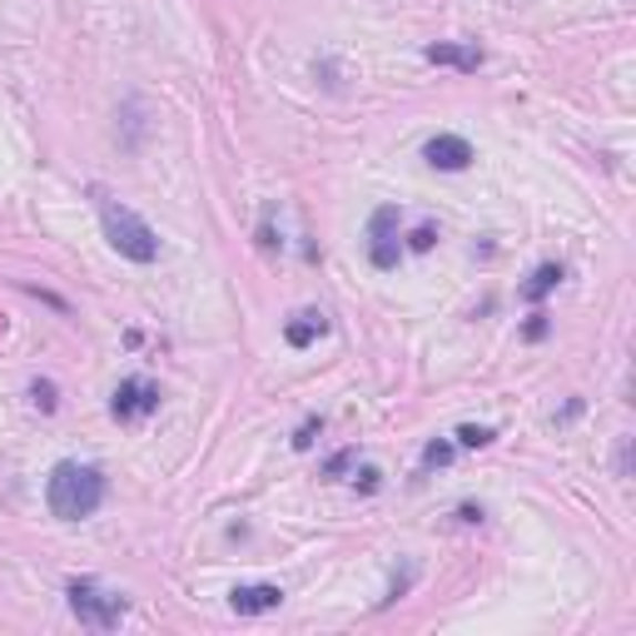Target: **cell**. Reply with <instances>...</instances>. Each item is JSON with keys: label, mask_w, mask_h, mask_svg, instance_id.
Returning a JSON list of instances; mask_svg holds the SVG:
<instances>
[{"label": "cell", "mask_w": 636, "mask_h": 636, "mask_svg": "<svg viewBox=\"0 0 636 636\" xmlns=\"http://www.w3.org/2000/svg\"><path fill=\"white\" fill-rule=\"evenodd\" d=\"M95 204H100V224H105V239L115 244V254H125V259H135V264H155L160 259V234L150 229L130 204L110 199L105 189L95 194Z\"/></svg>", "instance_id": "7a4b0ae2"}, {"label": "cell", "mask_w": 636, "mask_h": 636, "mask_svg": "<svg viewBox=\"0 0 636 636\" xmlns=\"http://www.w3.org/2000/svg\"><path fill=\"white\" fill-rule=\"evenodd\" d=\"M393 224H398V209L393 204H383V209L373 214V269H393L398 264V244H393Z\"/></svg>", "instance_id": "52a82bcc"}, {"label": "cell", "mask_w": 636, "mask_h": 636, "mask_svg": "<svg viewBox=\"0 0 636 636\" xmlns=\"http://www.w3.org/2000/svg\"><path fill=\"white\" fill-rule=\"evenodd\" d=\"M448 458H453V448H448V443H428L423 463H428V468H443V463H448Z\"/></svg>", "instance_id": "7c38bea8"}, {"label": "cell", "mask_w": 636, "mask_h": 636, "mask_svg": "<svg viewBox=\"0 0 636 636\" xmlns=\"http://www.w3.org/2000/svg\"><path fill=\"white\" fill-rule=\"evenodd\" d=\"M433 65H453V70H478L482 65V50L478 45H448V40H438V45L423 50Z\"/></svg>", "instance_id": "ba28073f"}, {"label": "cell", "mask_w": 636, "mask_h": 636, "mask_svg": "<svg viewBox=\"0 0 636 636\" xmlns=\"http://www.w3.org/2000/svg\"><path fill=\"white\" fill-rule=\"evenodd\" d=\"M547 334V324H542V314H532V324H527V338H542Z\"/></svg>", "instance_id": "2e32d148"}, {"label": "cell", "mask_w": 636, "mask_h": 636, "mask_svg": "<svg viewBox=\"0 0 636 636\" xmlns=\"http://www.w3.org/2000/svg\"><path fill=\"white\" fill-rule=\"evenodd\" d=\"M115 418L120 423H140V418H150L160 408V388L150 383V378H125V383L115 388Z\"/></svg>", "instance_id": "277c9868"}, {"label": "cell", "mask_w": 636, "mask_h": 636, "mask_svg": "<svg viewBox=\"0 0 636 636\" xmlns=\"http://www.w3.org/2000/svg\"><path fill=\"white\" fill-rule=\"evenodd\" d=\"M433 239H438V234H433V229H428V224H423V229L413 234V249H433Z\"/></svg>", "instance_id": "9a60e30c"}, {"label": "cell", "mask_w": 636, "mask_h": 636, "mask_svg": "<svg viewBox=\"0 0 636 636\" xmlns=\"http://www.w3.org/2000/svg\"><path fill=\"white\" fill-rule=\"evenodd\" d=\"M328 334V318L318 314V309H304V314H294V324L284 328V338H289L294 348H309L314 338H324Z\"/></svg>", "instance_id": "9c48e42d"}, {"label": "cell", "mask_w": 636, "mask_h": 636, "mask_svg": "<svg viewBox=\"0 0 636 636\" xmlns=\"http://www.w3.org/2000/svg\"><path fill=\"white\" fill-rule=\"evenodd\" d=\"M35 403L50 413V408H55V388H50V383H35Z\"/></svg>", "instance_id": "5bb4252c"}, {"label": "cell", "mask_w": 636, "mask_h": 636, "mask_svg": "<svg viewBox=\"0 0 636 636\" xmlns=\"http://www.w3.org/2000/svg\"><path fill=\"white\" fill-rule=\"evenodd\" d=\"M70 612H75L85 627L110 632V627H120V622H125L130 602L120 597V592L100 587V582H70Z\"/></svg>", "instance_id": "3957f363"}, {"label": "cell", "mask_w": 636, "mask_h": 636, "mask_svg": "<svg viewBox=\"0 0 636 636\" xmlns=\"http://www.w3.org/2000/svg\"><path fill=\"white\" fill-rule=\"evenodd\" d=\"M229 607L239 617H264V612H279L284 607V587L274 582H249V587H234L229 592Z\"/></svg>", "instance_id": "5b68a950"}, {"label": "cell", "mask_w": 636, "mask_h": 636, "mask_svg": "<svg viewBox=\"0 0 636 636\" xmlns=\"http://www.w3.org/2000/svg\"><path fill=\"white\" fill-rule=\"evenodd\" d=\"M557 284H562V264H542V269L532 274V284H527V289H522V294H527V299L537 304V299H547V294L557 289Z\"/></svg>", "instance_id": "30bf717a"}, {"label": "cell", "mask_w": 636, "mask_h": 636, "mask_svg": "<svg viewBox=\"0 0 636 636\" xmlns=\"http://www.w3.org/2000/svg\"><path fill=\"white\" fill-rule=\"evenodd\" d=\"M318 428H324V423H318V418H309V423L299 428V438H294V448H314V433H318Z\"/></svg>", "instance_id": "4fadbf2b"}, {"label": "cell", "mask_w": 636, "mask_h": 636, "mask_svg": "<svg viewBox=\"0 0 636 636\" xmlns=\"http://www.w3.org/2000/svg\"><path fill=\"white\" fill-rule=\"evenodd\" d=\"M423 160L433 164V170H468V164H473V145H468L463 135H433Z\"/></svg>", "instance_id": "8992f818"}, {"label": "cell", "mask_w": 636, "mask_h": 636, "mask_svg": "<svg viewBox=\"0 0 636 636\" xmlns=\"http://www.w3.org/2000/svg\"><path fill=\"white\" fill-rule=\"evenodd\" d=\"M458 443H463V448H488L492 443V428H473V423L458 428Z\"/></svg>", "instance_id": "8fae6325"}, {"label": "cell", "mask_w": 636, "mask_h": 636, "mask_svg": "<svg viewBox=\"0 0 636 636\" xmlns=\"http://www.w3.org/2000/svg\"><path fill=\"white\" fill-rule=\"evenodd\" d=\"M45 502L60 522H80L105 502V473L90 463H60L45 482Z\"/></svg>", "instance_id": "6da1fadb"}]
</instances>
